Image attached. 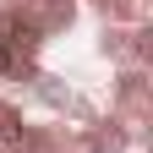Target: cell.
I'll return each mask as SVG.
<instances>
[{"instance_id": "obj_1", "label": "cell", "mask_w": 153, "mask_h": 153, "mask_svg": "<svg viewBox=\"0 0 153 153\" xmlns=\"http://www.w3.org/2000/svg\"><path fill=\"white\" fill-rule=\"evenodd\" d=\"M109 115L126 126L131 148H148V126H153V82L142 66H115L109 82Z\"/></svg>"}, {"instance_id": "obj_2", "label": "cell", "mask_w": 153, "mask_h": 153, "mask_svg": "<svg viewBox=\"0 0 153 153\" xmlns=\"http://www.w3.org/2000/svg\"><path fill=\"white\" fill-rule=\"evenodd\" d=\"M16 11H22V22L49 44V38H66L76 27V11H82V6H76V0H22Z\"/></svg>"}, {"instance_id": "obj_3", "label": "cell", "mask_w": 153, "mask_h": 153, "mask_svg": "<svg viewBox=\"0 0 153 153\" xmlns=\"http://www.w3.org/2000/svg\"><path fill=\"white\" fill-rule=\"evenodd\" d=\"M71 93H76V88L66 82L60 71H38L33 82H27V99H33L38 109H49L55 120H60V115H66V104H71Z\"/></svg>"}, {"instance_id": "obj_4", "label": "cell", "mask_w": 153, "mask_h": 153, "mask_svg": "<svg viewBox=\"0 0 153 153\" xmlns=\"http://www.w3.org/2000/svg\"><path fill=\"white\" fill-rule=\"evenodd\" d=\"M93 55L109 60V66H131V27H126V22H99Z\"/></svg>"}, {"instance_id": "obj_5", "label": "cell", "mask_w": 153, "mask_h": 153, "mask_svg": "<svg viewBox=\"0 0 153 153\" xmlns=\"http://www.w3.org/2000/svg\"><path fill=\"white\" fill-rule=\"evenodd\" d=\"M22 126H27V115H22V104L0 93V148H16V137H22Z\"/></svg>"}, {"instance_id": "obj_6", "label": "cell", "mask_w": 153, "mask_h": 153, "mask_svg": "<svg viewBox=\"0 0 153 153\" xmlns=\"http://www.w3.org/2000/svg\"><path fill=\"white\" fill-rule=\"evenodd\" d=\"M93 137H99V148H104V153H131V137H126V126L115 120L109 109H104V120L93 126Z\"/></svg>"}, {"instance_id": "obj_7", "label": "cell", "mask_w": 153, "mask_h": 153, "mask_svg": "<svg viewBox=\"0 0 153 153\" xmlns=\"http://www.w3.org/2000/svg\"><path fill=\"white\" fill-rule=\"evenodd\" d=\"M76 6H88L99 22H126V0H76Z\"/></svg>"}, {"instance_id": "obj_8", "label": "cell", "mask_w": 153, "mask_h": 153, "mask_svg": "<svg viewBox=\"0 0 153 153\" xmlns=\"http://www.w3.org/2000/svg\"><path fill=\"white\" fill-rule=\"evenodd\" d=\"M0 153H11V148H0Z\"/></svg>"}]
</instances>
